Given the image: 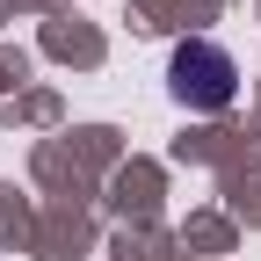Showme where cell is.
Listing matches in <instances>:
<instances>
[{"mask_svg":"<svg viewBox=\"0 0 261 261\" xmlns=\"http://www.w3.org/2000/svg\"><path fill=\"white\" fill-rule=\"evenodd\" d=\"M167 87H174L181 109L218 116V109H232V94H240V65H232L225 44L189 37V44H174V58H167Z\"/></svg>","mask_w":261,"mask_h":261,"instance_id":"cell-1","label":"cell"}]
</instances>
